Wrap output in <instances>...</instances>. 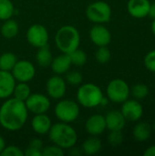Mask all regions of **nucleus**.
Returning a JSON list of instances; mask_svg holds the SVG:
<instances>
[{"label":"nucleus","instance_id":"1","mask_svg":"<svg viewBox=\"0 0 155 156\" xmlns=\"http://www.w3.org/2000/svg\"><path fill=\"white\" fill-rule=\"evenodd\" d=\"M28 110L25 101L8 98L0 106V125L6 131L21 130L27 122Z\"/></svg>","mask_w":155,"mask_h":156},{"label":"nucleus","instance_id":"2","mask_svg":"<svg viewBox=\"0 0 155 156\" xmlns=\"http://www.w3.org/2000/svg\"><path fill=\"white\" fill-rule=\"evenodd\" d=\"M48 135L53 144H56L64 150L70 149L75 146L78 142L77 131L67 122H59L52 124Z\"/></svg>","mask_w":155,"mask_h":156},{"label":"nucleus","instance_id":"3","mask_svg":"<svg viewBox=\"0 0 155 156\" xmlns=\"http://www.w3.org/2000/svg\"><path fill=\"white\" fill-rule=\"evenodd\" d=\"M79 31L71 25L59 27L55 35V44L58 49L64 54H69L80 46Z\"/></svg>","mask_w":155,"mask_h":156},{"label":"nucleus","instance_id":"4","mask_svg":"<svg viewBox=\"0 0 155 156\" xmlns=\"http://www.w3.org/2000/svg\"><path fill=\"white\" fill-rule=\"evenodd\" d=\"M76 97L77 102L81 107L92 109L101 104L104 95L101 89L98 85L89 82L79 85Z\"/></svg>","mask_w":155,"mask_h":156},{"label":"nucleus","instance_id":"5","mask_svg":"<svg viewBox=\"0 0 155 156\" xmlns=\"http://www.w3.org/2000/svg\"><path fill=\"white\" fill-rule=\"evenodd\" d=\"M54 113L59 122L71 123L79 118L80 113V105L73 100L60 99L55 105Z\"/></svg>","mask_w":155,"mask_h":156},{"label":"nucleus","instance_id":"6","mask_svg":"<svg viewBox=\"0 0 155 156\" xmlns=\"http://www.w3.org/2000/svg\"><path fill=\"white\" fill-rule=\"evenodd\" d=\"M87 18L94 24H104L111 18V7L105 1H96L90 4L85 11Z\"/></svg>","mask_w":155,"mask_h":156},{"label":"nucleus","instance_id":"7","mask_svg":"<svg viewBox=\"0 0 155 156\" xmlns=\"http://www.w3.org/2000/svg\"><path fill=\"white\" fill-rule=\"evenodd\" d=\"M108 100L114 103H122L128 100L131 90L128 83L122 79H114L109 82L106 88Z\"/></svg>","mask_w":155,"mask_h":156},{"label":"nucleus","instance_id":"8","mask_svg":"<svg viewBox=\"0 0 155 156\" xmlns=\"http://www.w3.org/2000/svg\"><path fill=\"white\" fill-rule=\"evenodd\" d=\"M26 38L32 47L38 48L48 45L49 34L48 29L41 24L30 26L26 33Z\"/></svg>","mask_w":155,"mask_h":156},{"label":"nucleus","instance_id":"9","mask_svg":"<svg viewBox=\"0 0 155 156\" xmlns=\"http://www.w3.org/2000/svg\"><path fill=\"white\" fill-rule=\"evenodd\" d=\"M11 73L17 82H29L36 76V67L29 60H17Z\"/></svg>","mask_w":155,"mask_h":156},{"label":"nucleus","instance_id":"10","mask_svg":"<svg viewBox=\"0 0 155 156\" xmlns=\"http://www.w3.org/2000/svg\"><path fill=\"white\" fill-rule=\"evenodd\" d=\"M25 104L29 112L33 114L47 113L50 109V98L42 93H31L25 101Z\"/></svg>","mask_w":155,"mask_h":156},{"label":"nucleus","instance_id":"11","mask_svg":"<svg viewBox=\"0 0 155 156\" xmlns=\"http://www.w3.org/2000/svg\"><path fill=\"white\" fill-rule=\"evenodd\" d=\"M47 94L50 99L60 100L67 92V82L60 75L51 76L46 82Z\"/></svg>","mask_w":155,"mask_h":156},{"label":"nucleus","instance_id":"12","mask_svg":"<svg viewBox=\"0 0 155 156\" xmlns=\"http://www.w3.org/2000/svg\"><path fill=\"white\" fill-rule=\"evenodd\" d=\"M90 41L97 47L108 46L111 41V31L102 24H95L90 30Z\"/></svg>","mask_w":155,"mask_h":156},{"label":"nucleus","instance_id":"13","mask_svg":"<svg viewBox=\"0 0 155 156\" xmlns=\"http://www.w3.org/2000/svg\"><path fill=\"white\" fill-rule=\"evenodd\" d=\"M122 115L126 121L134 122L139 121L143 114V108L137 100H126L122 102Z\"/></svg>","mask_w":155,"mask_h":156},{"label":"nucleus","instance_id":"14","mask_svg":"<svg viewBox=\"0 0 155 156\" xmlns=\"http://www.w3.org/2000/svg\"><path fill=\"white\" fill-rule=\"evenodd\" d=\"M106 127L105 116L101 114H93L89 117L85 122V130L91 136H99L102 134Z\"/></svg>","mask_w":155,"mask_h":156},{"label":"nucleus","instance_id":"15","mask_svg":"<svg viewBox=\"0 0 155 156\" xmlns=\"http://www.w3.org/2000/svg\"><path fill=\"white\" fill-rule=\"evenodd\" d=\"M16 80L11 71L0 70V100H5L13 95Z\"/></svg>","mask_w":155,"mask_h":156},{"label":"nucleus","instance_id":"16","mask_svg":"<svg viewBox=\"0 0 155 156\" xmlns=\"http://www.w3.org/2000/svg\"><path fill=\"white\" fill-rule=\"evenodd\" d=\"M150 5L149 0H129L127 10L132 17L140 19L148 16Z\"/></svg>","mask_w":155,"mask_h":156},{"label":"nucleus","instance_id":"17","mask_svg":"<svg viewBox=\"0 0 155 156\" xmlns=\"http://www.w3.org/2000/svg\"><path fill=\"white\" fill-rule=\"evenodd\" d=\"M52 126V121L46 113L35 114L31 120L32 130L38 135H46L48 133Z\"/></svg>","mask_w":155,"mask_h":156},{"label":"nucleus","instance_id":"18","mask_svg":"<svg viewBox=\"0 0 155 156\" xmlns=\"http://www.w3.org/2000/svg\"><path fill=\"white\" fill-rule=\"evenodd\" d=\"M105 122L106 127L110 131H122L126 123L124 116L118 110L110 111L105 116Z\"/></svg>","mask_w":155,"mask_h":156},{"label":"nucleus","instance_id":"19","mask_svg":"<svg viewBox=\"0 0 155 156\" xmlns=\"http://www.w3.org/2000/svg\"><path fill=\"white\" fill-rule=\"evenodd\" d=\"M72 63L69 54H64V53L53 58L50 64L51 70L57 75L66 74L70 69Z\"/></svg>","mask_w":155,"mask_h":156},{"label":"nucleus","instance_id":"20","mask_svg":"<svg viewBox=\"0 0 155 156\" xmlns=\"http://www.w3.org/2000/svg\"><path fill=\"white\" fill-rule=\"evenodd\" d=\"M102 148V143L98 136H91L87 138L81 146L82 152L87 155H94L100 152Z\"/></svg>","mask_w":155,"mask_h":156},{"label":"nucleus","instance_id":"21","mask_svg":"<svg viewBox=\"0 0 155 156\" xmlns=\"http://www.w3.org/2000/svg\"><path fill=\"white\" fill-rule=\"evenodd\" d=\"M18 32H19V25L16 20L12 18L5 20L0 27V33L2 37L6 39H12L16 37Z\"/></svg>","mask_w":155,"mask_h":156},{"label":"nucleus","instance_id":"22","mask_svg":"<svg viewBox=\"0 0 155 156\" xmlns=\"http://www.w3.org/2000/svg\"><path fill=\"white\" fill-rule=\"evenodd\" d=\"M151 134H152V127L147 122H139L134 126L132 130L133 138L138 142L147 141L151 137Z\"/></svg>","mask_w":155,"mask_h":156},{"label":"nucleus","instance_id":"23","mask_svg":"<svg viewBox=\"0 0 155 156\" xmlns=\"http://www.w3.org/2000/svg\"><path fill=\"white\" fill-rule=\"evenodd\" d=\"M35 58H36V61L37 62V64L40 67L47 68V67L50 66L51 61L53 59V56H52V52H51L48 45L38 48Z\"/></svg>","mask_w":155,"mask_h":156},{"label":"nucleus","instance_id":"24","mask_svg":"<svg viewBox=\"0 0 155 156\" xmlns=\"http://www.w3.org/2000/svg\"><path fill=\"white\" fill-rule=\"evenodd\" d=\"M31 93V88L27 82H18L15 86L13 96L19 101H25Z\"/></svg>","mask_w":155,"mask_h":156},{"label":"nucleus","instance_id":"25","mask_svg":"<svg viewBox=\"0 0 155 156\" xmlns=\"http://www.w3.org/2000/svg\"><path fill=\"white\" fill-rule=\"evenodd\" d=\"M17 61L16 54L13 52H5L0 56V70L11 71Z\"/></svg>","mask_w":155,"mask_h":156},{"label":"nucleus","instance_id":"26","mask_svg":"<svg viewBox=\"0 0 155 156\" xmlns=\"http://www.w3.org/2000/svg\"><path fill=\"white\" fill-rule=\"evenodd\" d=\"M15 5L11 0H0V20L10 19L15 15Z\"/></svg>","mask_w":155,"mask_h":156},{"label":"nucleus","instance_id":"27","mask_svg":"<svg viewBox=\"0 0 155 156\" xmlns=\"http://www.w3.org/2000/svg\"><path fill=\"white\" fill-rule=\"evenodd\" d=\"M69 58L71 60L72 65H75L78 67H81V66L85 65L87 63V60H88L87 53L84 50L80 49L79 48L75 49L71 53H69Z\"/></svg>","mask_w":155,"mask_h":156},{"label":"nucleus","instance_id":"28","mask_svg":"<svg viewBox=\"0 0 155 156\" xmlns=\"http://www.w3.org/2000/svg\"><path fill=\"white\" fill-rule=\"evenodd\" d=\"M131 93L133 96V98L137 101L139 100H143L145 99L148 94H149V88L143 83H138L135 84L132 90H131Z\"/></svg>","mask_w":155,"mask_h":156},{"label":"nucleus","instance_id":"29","mask_svg":"<svg viewBox=\"0 0 155 156\" xmlns=\"http://www.w3.org/2000/svg\"><path fill=\"white\" fill-rule=\"evenodd\" d=\"M65 80L71 86H79L83 81V75L78 70H69L66 73Z\"/></svg>","mask_w":155,"mask_h":156},{"label":"nucleus","instance_id":"30","mask_svg":"<svg viewBox=\"0 0 155 156\" xmlns=\"http://www.w3.org/2000/svg\"><path fill=\"white\" fill-rule=\"evenodd\" d=\"M95 58L99 63L106 64L111 60V50L109 49V48L107 46L99 47L95 52Z\"/></svg>","mask_w":155,"mask_h":156},{"label":"nucleus","instance_id":"31","mask_svg":"<svg viewBox=\"0 0 155 156\" xmlns=\"http://www.w3.org/2000/svg\"><path fill=\"white\" fill-rule=\"evenodd\" d=\"M65 154L64 149L60 148L59 146L53 144L43 147L42 149V155L43 156H63Z\"/></svg>","mask_w":155,"mask_h":156},{"label":"nucleus","instance_id":"32","mask_svg":"<svg viewBox=\"0 0 155 156\" xmlns=\"http://www.w3.org/2000/svg\"><path fill=\"white\" fill-rule=\"evenodd\" d=\"M109 144L112 146H118L123 142V135L122 131H111L108 136Z\"/></svg>","mask_w":155,"mask_h":156},{"label":"nucleus","instance_id":"33","mask_svg":"<svg viewBox=\"0 0 155 156\" xmlns=\"http://www.w3.org/2000/svg\"><path fill=\"white\" fill-rule=\"evenodd\" d=\"M1 156H23L24 152L16 145H8L4 148L2 153L0 154Z\"/></svg>","mask_w":155,"mask_h":156},{"label":"nucleus","instance_id":"34","mask_svg":"<svg viewBox=\"0 0 155 156\" xmlns=\"http://www.w3.org/2000/svg\"><path fill=\"white\" fill-rule=\"evenodd\" d=\"M144 66L145 68L151 71V72H155V49L148 52L144 58Z\"/></svg>","mask_w":155,"mask_h":156},{"label":"nucleus","instance_id":"35","mask_svg":"<svg viewBox=\"0 0 155 156\" xmlns=\"http://www.w3.org/2000/svg\"><path fill=\"white\" fill-rule=\"evenodd\" d=\"M28 147L42 151V149L44 147L43 141L41 139H39V138H33L32 140H30V142L28 144Z\"/></svg>","mask_w":155,"mask_h":156},{"label":"nucleus","instance_id":"36","mask_svg":"<svg viewBox=\"0 0 155 156\" xmlns=\"http://www.w3.org/2000/svg\"><path fill=\"white\" fill-rule=\"evenodd\" d=\"M25 156H43L42 155V151L41 150H37L34 148H30L27 146L26 151L24 152Z\"/></svg>","mask_w":155,"mask_h":156},{"label":"nucleus","instance_id":"37","mask_svg":"<svg viewBox=\"0 0 155 156\" xmlns=\"http://www.w3.org/2000/svg\"><path fill=\"white\" fill-rule=\"evenodd\" d=\"M144 156H155V145L150 146L146 149V151L143 153Z\"/></svg>","mask_w":155,"mask_h":156},{"label":"nucleus","instance_id":"38","mask_svg":"<svg viewBox=\"0 0 155 156\" xmlns=\"http://www.w3.org/2000/svg\"><path fill=\"white\" fill-rule=\"evenodd\" d=\"M148 16H150V17L153 18V19H155V2L154 3H153V4H151V5H150Z\"/></svg>","mask_w":155,"mask_h":156},{"label":"nucleus","instance_id":"39","mask_svg":"<svg viewBox=\"0 0 155 156\" xmlns=\"http://www.w3.org/2000/svg\"><path fill=\"white\" fill-rule=\"evenodd\" d=\"M5 147V139L0 135V154L2 153V151L4 150Z\"/></svg>","mask_w":155,"mask_h":156},{"label":"nucleus","instance_id":"40","mask_svg":"<svg viewBox=\"0 0 155 156\" xmlns=\"http://www.w3.org/2000/svg\"><path fill=\"white\" fill-rule=\"evenodd\" d=\"M151 29H152V32L153 33V35L155 36V19H153V23H152Z\"/></svg>","mask_w":155,"mask_h":156},{"label":"nucleus","instance_id":"41","mask_svg":"<svg viewBox=\"0 0 155 156\" xmlns=\"http://www.w3.org/2000/svg\"><path fill=\"white\" fill-rule=\"evenodd\" d=\"M153 131L155 132V122H154V123H153Z\"/></svg>","mask_w":155,"mask_h":156}]
</instances>
